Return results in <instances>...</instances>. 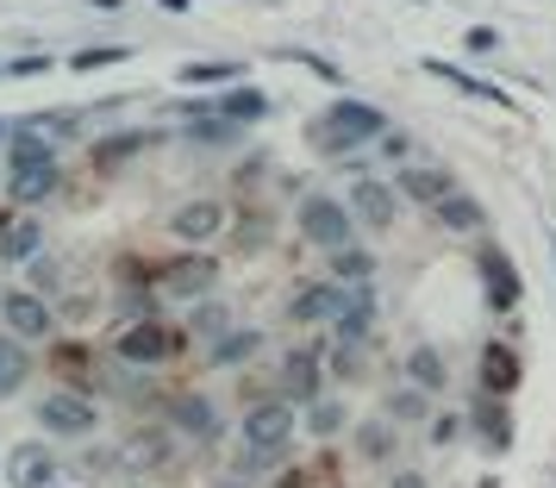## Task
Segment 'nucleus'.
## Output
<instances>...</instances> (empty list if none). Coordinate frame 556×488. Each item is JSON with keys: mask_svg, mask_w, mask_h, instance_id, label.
Here are the masks:
<instances>
[{"mask_svg": "<svg viewBox=\"0 0 556 488\" xmlns=\"http://www.w3.org/2000/svg\"><path fill=\"white\" fill-rule=\"evenodd\" d=\"M294 433H301V408L294 401H256L244 408V426H238V476L251 483L263 470H276L288 451H294Z\"/></svg>", "mask_w": 556, "mask_h": 488, "instance_id": "nucleus-1", "label": "nucleus"}, {"mask_svg": "<svg viewBox=\"0 0 556 488\" xmlns=\"http://www.w3.org/2000/svg\"><path fill=\"white\" fill-rule=\"evenodd\" d=\"M388 138V113L369 101H331L319 120H313V151H363V145H381Z\"/></svg>", "mask_w": 556, "mask_h": 488, "instance_id": "nucleus-2", "label": "nucleus"}, {"mask_svg": "<svg viewBox=\"0 0 556 488\" xmlns=\"http://www.w3.org/2000/svg\"><path fill=\"white\" fill-rule=\"evenodd\" d=\"M294 226H301V238L319 245V251H351L356 245V213H351V201H338V195H306Z\"/></svg>", "mask_w": 556, "mask_h": 488, "instance_id": "nucleus-3", "label": "nucleus"}, {"mask_svg": "<svg viewBox=\"0 0 556 488\" xmlns=\"http://www.w3.org/2000/svg\"><path fill=\"white\" fill-rule=\"evenodd\" d=\"M38 426L51 438H70V445H76V438L101 433V408H94L81 388H51V395L38 401Z\"/></svg>", "mask_w": 556, "mask_h": 488, "instance_id": "nucleus-4", "label": "nucleus"}, {"mask_svg": "<svg viewBox=\"0 0 556 488\" xmlns=\"http://www.w3.org/2000/svg\"><path fill=\"white\" fill-rule=\"evenodd\" d=\"M113 351H119L126 363H144V370H151V363H169V358L181 351V333L169 326V320L144 313V320H126V326H119Z\"/></svg>", "mask_w": 556, "mask_h": 488, "instance_id": "nucleus-5", "label": "nucleus"}, {"mask_svg": "<svg viewBox=\"0 0 556 488\" xmlns=\"http://www.w3.org/2000/svg\"><path fill=\"white\" fill-rule=\"evenodd\" d=\"M213 283H219V263L206 258V251H194V258H176L156 270V288L169 295V301H188V308H201L206 295H213Z\"/></svg>", "mask_w": 556, "mask_h": 488, "instance_id": "nucleus-6", "label": "nucleus"}, {"mask_svg": "<svg viewBox=\"0 0 556 488\" xmlns=\"http://www.w3.org/2000/svg\"><path fill=\"white\" fill-rule=\"evenodd\" d=\"M63 483V463L45 438H26L7 451V488H56Z\"/></svg>", "mask_w": 556, "mask_h": 488, "instance_id": "nucleus-7", "label": "nucleus"}, {"mask_svg": "<svg viewBox=\"0 0 556 488\" xmlns=\"http://www.w3.org/2000/svg\"><path fill=\"white\" fill-rule=\"evenodd\" d=\"M219 232H226V207L206 201V195H201V201H181L176 213H169V238L188 245V251H206Z\"/></svg>", "mask_w": 556, "mask_h": 488, "instance_id": "nucleus-8", "label": "nucleus"}, {"mask_svg": "<svg viewBox=\"0 0 556 488\" xmlns=\"http://www.w3.org/2000/svg\"><path fill=\"white\" fill-rule=\"evenodd\" d=\"M0 326L13 338H51L56 333V313L45 295H31V288H13L7 301H0Z\"/></svg>", "mask_w": 556, "mask_h": 488, "instance_id": "nucleus-9", "label": "nucleus"}, {"mask_svg": "<svg viewBox=\"0 0 556 488\" xmlns=\"http://www.w3.org/2000/svg\"><path fill=\"white\" fill-rule=\"evenodd\" d=\"M169 433L176 438H194V445H219V413H213V401H206V395H194V388H188V395H176V401H169Z\"/></svg>", "mask_w": 556, "mask_h": 488, "instance_id": "nucleus-10", "label": "nucleus"}, {"mask_svg": "<svg viewBox=\"0 0 556 488\" xmlns=\"http://www.w3.org/2000/svg\"><path fill=\"white\" fill-rule=\"evenodd\" d=\"M351 213L369 232H388L394 213H401V188H388V182H376V176H356L351 182Z\"/></svg>", "mask_w": 556, "mask_h": 488, "instance_id": "nucleus-11", "label": "nucleus"}, {"mask_svg": "<svg viewBox=\"0 0 556 488\" xmlns=\"http://www.w3.org/2000/svg\"><path fill=\"white\" fill-rule=\"evenodd\" d=\"M281 401H294V408H313L319 395H326V376H319V345H301V351H288L281 363Z\"/></svg>", "mask_w": 556, "mask_h": 488, "instance_id": "nucleus-12", "label": "nucleus"}, {"mask_svg": "<svg viewBox=\"0 0 556 488\" xmlns=\"http://www.w3.org/2000/svg\"><path fill=\"white\" fill-rule=\"evenodd\" d=\"M394 188H401V201H419V207H438L456 195L451 170H438V163H406L401 176H394Z\"/></svg>", "mask_w": 556, "mask_h": 488, "instance_id": "nucleus-13", "label": "nucleus"}, {"mask_svg": "<svg viewBox=\"0 0 556 488\" xmlns=\"http://www.w3.org/2000/svg\"><path fill=\"white\" fill-rule=\"evenodd\" d=\"M338 308H344V283H306V288H294L288 320L294 326H326V320H338Z\"/></svg>", "mask_w": 556, "mask_h": 488, "instance_id": "nucleus-14", "label": "nucleus"}, {"mask_svg": "<svg viewBox=\"0 0 556 488\" xmlns=\"http://www.w3.org/2000/svg\"><path fill=\"white\" fill-rule=\"evenodd\" d=\"M331 333H338V345H369V333H376V295H369V283L344 288V308L331 320Z\"/></svg>", "mask_w": 556, "mask_h": 488, "instance_id": "nucleus-15", "label": "nucleus"}, {"mask_svg": "<svg viewBox=\"0 0 556 488\" xmlns=\"http://www.w3.org/2000/svg\"><path fill=\"white\" fill-rule=\"evenodd\" d=\"M481 276H488V301H494L501 313L519 308L526 283H519V270H513V258H506L501 245H481Z\"/></svg>", "mask_w": 556, "mask_h": 488, "instance_id": "nucleus-16", "label": "nucleus"}, {"mask_svg": "<svg viewBox=\"0 0 556 488\" xmlns=\"http://www.w3.org/2000/svg\"><path fill=\"white\" fill-rule=\"evenodd\" d=\"M56 182H63V170H56V157H51V163L7 170V195H13L20 207H38V201H51V195H56Z\"/></svg>", "mask_w": 556, "mask_h": 488, "instance_id": "nucleus-17", "label": "nucleus"}, {"mask_svg": "<svg viewBox=\"0 0 556 488\" xmlns=\"http://www.w3.org/2000/svg\"><path fill=\"white\" fill-rule=\"evenodd\" d=\"M431 213H438V226L456 232V238H476V232H488V207H481L476 195H463V188H456L451 201H438Z\"/></svg>", "mask_w": 556, "mask_h": 488, "instance_id": "nucleus-18", "label": "nucleus"}, {"mask_svg": "<svg viewBox=\"0 0 556 488\" xmlns=\"http://www.w3.org/2000/svg\"><path fill=\"white\" fill-rule=\"evenodd\" d=\"M406 383L426 388V395H444V388H451V363H444V351H438V345H413V351H406Z\"/></svg>", "mask_w": 556, "mask_h": 488, "instance_id": "nucleus-19", "label": "nucleus"}, {"mask_svg": "<svg viewBox=\"0 0 556 488\" xmlns=\"http://www.w3.org/2000/svg\"><path fill=\"white\" fill-rule=\"evenodd\" d=\"M481 388H488L494 401H506V395L519 388V351H513V345H488V351H481Z\"/></svg>", "mask_w": 556, "mask_h": 488, "instance_id": "nucleus-20", "label": "nucleus"}, {"mask_svg": "<svg viewBox=\"0 0 556 488\" xmlns=\"http://www.w3.org/2000/svg\"><path fill=\"white\" fill-rule=\"evenodd\" d=\"M426 76L451 82L456 95H469V101H494V107H506V95H501V88H494V82L469 76V70H456V63H444V57H426Z\"/></svg>", "mask_w": 556, "mask_h": 488, "instance_id": "nucleus-21", "label": "nucleus"}, {"mask_svg": "<svg viewBox=\"0 0 556 488\" xmlns=\"http://www.w3.org/2000/svg\"><path fill=\"white\" fill-rule=\"evenodd\" d=\"M256 351H263V333H256V326H231L219 345H206V363H213V370H231V363H251Z\"/></svg>", "mask_w": 556, "mask_h": 488, "instance_id": "nucleus-22", "label": "nucleus"}, {"mask_svg": "<svg viewBox=\"0 0 556 488\" xmlns=\"http://www.w3.org/2000/svg\"><path fill=\"white\" fill-rule=\"evenodd\" d=\"M31 376V358H26V338L0 333V401L7 395H20V383Z\"/></svg>", "mask_w": 556, "mask_h": 488, "instance_id": "nucleus-23", "label": "nucleus"}, {"mask_svg": "<svg viewBox=\"0 0 556 488\" xmlns=\"http://www.w3.org/2000/svg\"><path fill=\"white\" fill-rule=\"evenodd\" d=\"M351 426V413H344V401H331V395H319L313 408H301V433H313V438H338Z\"/></svg>", "mask_w": 556, "mask_h": 488, "instance_id": "nucleus-24", "label": "nucleus"}, {"mask_svg": "<svg viewBox=\"0 0 556 488\" xmlns=\"http://www.w3.org/2000/svg\"><path fill=\"white\" fill-rule=\"evenodd\" d=\"M476 433H481L488 451H506V445H513V413H506V401H494V395L481 401L476 408Z\"/></svg>", "mask_w": 556, "mask_h": 488, "instance_id": "nucleus-25", "label": "nucleus"}, {"mask_svg": "<svg viewBox=\"0 0 556 488\" xmlns=\"http://www.w3.org/2000/svg\"><path fill=\"white\" fill-rule=\"evenodd\" d=\"M26 163H51V145H45V126L38 120L7 138V170H26Z\"/></svg>", "mask_w": 556, "mask_h": 488, "instance_id": "nucleus-26", "label": "nucleus"}, {"mask_svg": "<svg viewBox=\"0 0 556 488\" xmlns=\"http://www.w3.org/2000/svg\"><path fill=\"white\" fill-rule=\"evenodd\" d=\"M38 245H45V226H31V220H13V226L0 232V258L7 263H31Z\"/></svg>", "mask_w": 556, "mask_h": 488, "instance_id": "nucleus-27", "label": "nucleus"}, {"mask_svg": "<svg viewBox=\"0 0 556 488\" xmlns=\"http://www.w3.org/2000/svg\"><path fill=\"white\" fill-rule=\"evenodd\" d=\"M238 132H244V126H231V120H226V113H219V107H194V126H188V138H194V145H206V151H213V145H231Z\"/></svg>", "mask_w": 556, "mask_h": 488, "instance_id": "nucleus-28", "label": "nucleus"}, {"mask_svg": "<svg viewBox=\"0 0 556 488\" xmlns=\"http://www.w3.org/2000/svg\"><path fill=\"white\" fill-rule=\"evenodd\" d=\"M376 276V258L363 251V245H351V251H331V283H344V288H363Z\"/></svg>", "mask_w": 556, "mask_h": 488, "instance_id": "nucleus-29", "label": "nucleus"}, {"mask_svg": "<svg viewBox=\"0 0 556 488\" xmlns=\"http://www.w3.org/2000/svg\"><path fill=\"white\" fill-rule=\"evenodd\" d=\"M188 333L201 338V345H219V338L231 333V313L219 308V301H201V308L188 313Z\"/></svg>", "mask_w": 556, "mask_h": 488, "instance_id": "nucleus-30", "label": "nucleus"}, {"mask_svg": "<svg viewBox=\"0 0 556 488\" xmlns=\"http://www.w3.org/2000/svg\"><path fill=\"white\" fill-rule=\"evenodd\" d=\"M356 451L369 463H388V451H394V420H363L356 426Z\"/></svg>", "mask_w": 556, "mask_h": 488, "instance_id": "nucleus-31", "label": "nucleus"}, {"mask_svg": "<svg viewBox=\"0 0 556 488\" xmlns=\"http://www.w3.org/2000/svg\"><path fill=\"white\" fill-rule=\"evenodd\" d=\"M219 113H226L231 126H251V120H263V113H269V101H263L256 88H231L226 101H219Z\"/></svg>", "mask_w": 556, "mask_h": 488, "instance_id": "nucleus-32", "label": "nucleus"}, {"mask_svg": "<svg viewBox=\"0 0 556 488\" xmlns=\"http://www.w3.org/2000/svg\"><path fill=\"white\" fill-rule=\"evenodd\" d=\"M426 401L431 395L426 388H413V383L394 388V395H388V420H394V426H401V420H426Z\"/></svg>", "mask_w": 556, "mask_h": 488, "instance_id": "nucleus-33", "label": "nucleus"}, {"mask_svg": "<svg viewBox=\"0 0 556 488\" xmlns=\"http://www.w3.org/2000/svg\"><path fill=\"white\" fill-rule=\"evenodd\" d=\"M231 76H244V63H188L181 70V82H231Z\"/></svg>", "mask_w": 556, "mask_h": 488, "instance_id": "nucleus-34", "label": "nucleus"}, {"mask_svg": "<svg viewBox=\"0 0 556 488\" xmlns=\"http://www.w3.org/2000/svg\"><path fill=\"white\" fill-rule=\"evenodd\" d=\"M456 433H463V420L456 413H431V426H426V438L444 451V445H456Z\"/></svg>", "mask_w": 556, "mask_h": 488, "instance_id": "nucleus-35", "label": "nucleus"}, {"mask_svg": "<svg viewBox=\"0 0 556 488\" xmlns=\"http://www.w3.org/2000/svg\"><path fill=\"white\" fill-rule=\"evenodd\" d=\"M331 370H338V376H363V345H338V351H331Z\"/></svg>", "mask_w": 556, "mask_h": 488, "instance_id": "nucleus-36", "label": "nucleus"}, {"mask_svg": "<svg viewBox=\"0 0 556 488\" xmlns=\"http://www.w3.org/2000/svg\"><path fill=\"white\" fill-rule=\"evenodd\" d=\"M388 488H431V476H426V470H394Z\"/></svg>", "mask_w": 556, "mask_h": 488, "instance_id": "nucleus-37", "label": "nucleus"}, {"mask_svg": "<svg viewBox=\"0 0 556 488\" xmlns=\"http://www.w3.org/2000/svg\"><path fill=\"white\" fill-rule=\"evenodd\" d=\"M126 51H76V70H101V63H119Z\"/></svg>", "mask_w": 556, "mask_h": 488, "instance_id": "nucleus-38", "label": "nucleus"}, {"mask_svg": "<svg viewBox=\"0 0 556 488\" xmlns=\"http://www.w3.org/2000/svg\"><path fill=\"white\" fill-rule=\"evenodd\" d=\"M494 45H501V32H488V26L469 32V51H494Z\"/></svg>", "mask_w": 556, "mask_h": 488, "instance_id": "nucleus-39", "label": "nucleus"}, {"mask_svg": "<svg viewBox=\"0 0 556 488\" xmlns=\"http://www.w3.org/2000/svg\"><path fill=\"white\" fill-rule=\"evenodd\" d=\"M119 488H151V483H144V476H131V483H119Z\"/></svg>", "mask_w": 556, "mask_h": 488, "instance_id": "nucleus-40", "label": "nucleus"}, {"mask_svg": "<svg viewBox=\"0 0 556 488\" xmlns=\"http://www.w3.org/2000/svg\"><path fill=\"white\" fill-rule=\"evenodd\" d=\"M7 138H13V126H7V120H0V145H7Z\"/></svg>", "mask_w": 556, "mask_h": 488, "instance_id": "nucleus-41", "label": "nucleus"}, {"mask_svg": "<svg viewBox=\"0 0 556 488\" xmlns=\"http://www.w3.org/2000/svg\"><path fill=\"white\" fill-rule=\"evenodd\" d=\"M0 488H7V463H0Z\"/></svg>", "mask_w": 556, "mask_h": 488, "instance_id": "nucleus-42", "label": "nucleus"}, {"mask_svg": "<svg viewBox=\"0 0 556 488\" xmlns=\"http://www.w3.org/2000/svg\"><path fill=\"white\" fill-rule=\"evenodd\" d=\"M0 301H7V295H0Z\"/></svg>", "mask_w": 556, "mask_h": 488, "instance_id": "nucleus-43", "label": "nucleus"}, {"mask_svg": "<svg viewBox=\"0 0 556 488\" xmlns=\"http://www.w3.org/2000/svg\"><path fill=\"white\" fill-rule=\"evenodd\" d=\"M56 488H63V483H56Z\"/></svg>", "mask_w": 556, "mask_h": 488, "instance_id": "nucleus-44", "label": "nucleus"}]
</instances>
